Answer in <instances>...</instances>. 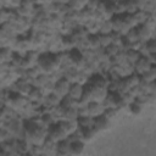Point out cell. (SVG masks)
<instances>
[{"mask_svg":"<svg viewBox=\"0 0 156 156\" xmlns=\"http://www.w3.org/2000/svg\"><path fill=\"white\" fill-rule=\"evenodd\" d=\"M69 82L68 79L66 78H62L60 79L56 84H55V89H54V94H56L58 98L60 96H65L67 93H68V89H69Z\"/></svg>","mask_w":156,"mask_h":156,"instance_id":"1","label":"cell"},{"mask_svg":"<svg viewBox=\"0 0 156 156\" xmlns=\"http://www.w3.org/2000/svg\"><path fill=\"white\" fill-rule=\"evenodd\" d=\"M134 65H135V69H138V72H139L140 74H143V73H145L154 63H151V61H150L147 57L140 56V57L138 58V61H136Z\"/></svg>","mask_w":156,"mask_h":156,"instance_id":"2","label":"cell"},{"mask_svg":"<svg viewBox=\"0 0 156 156\" xmlns=\"http://www.w3.org/2000/svg\"><path fill=\"white\" fill-rule=\"evenodd\" d=\"M83 89H84V88H82V85H80V84H78V83H73V84H71V85H69V89H68L67 95H68V96H71L72 99H74V100H77V101H78V100L82 98Z\"/></svg>","mask_w":156,"mask_h":156,"instance_id":"3","label":"cell"},{"mask_svg":"<svg viewBox=\"0 0 156 156\" xmlns=\"http://www.w3.org/2000/svg\"><path fill=\"white\" fill-rule=\"evenodd\" d=\"M84 149V144L80 140H74L69 143V152L72 154H80Z\"/></svg>","mask_w":156,"mask_h":156,"instance_id":"4","label":"cell"},{"mask_svg":"<svg viewBox=\"0 0 156 156\" xmlns=\"http://www.w3.org/2000/svg\"><path fill=\"white\" fill-rule=\"evenodd\" d=\"M129 108H130V112H132V113L138 115V113H140V111H141V105H140L139 102L134 101V102H132V104L129 105Z\"/></svg>","mask_w":156,"mask_h":156,"instance_id":"5","label":"cell"},{"mask_svg":"<svg viewBox=\"0 0 156 156\" xmlns=\"http://www.w3.org/2000/svg\"><path fill=\"white\" fill-rule=\"evenodd\" d=\"M138 7L136 1L135 0H126V9L129 11H135V9Z\"/></svg>","mask_w":156,"mask_h":156,"instance_id":"6","label":"cell"}]
</instances>
